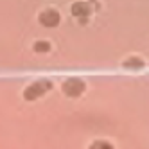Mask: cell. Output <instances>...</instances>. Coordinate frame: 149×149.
<instances>
[{"mask_svg": "<svg viewBox=\"0 0 149 149\" xmlns=\"http://www.w3.org/2000/svg\"><path fill=\"white\" fill-rule=\"evenodd\" d=\"M52 88V83L47 81V79H40L38 83H33V84H29V86L24 90V97L27 101H34L38 97H41L47 90Z\"/></svg>", "mask_w": 149, "mask_h": 149, "instance_id": "obj_1", "label": "cell"}, {"mask_svg": "<svg viewBox=\"0 0 149 149\" xmlns=\"http://www.w3.org/2000/svg\"><path fill=\"white\" fill-rule=\"evenodd\" d=\"M83 90H84V83L77 77H70L63 83V92L68 97H77V95L83 93Z\"/></svg>", "mask_w": 149, "mask_h": 149, "instance_id": "obj_2", "label": "cell"}, {"mask_svg": "<svg viewBox=\"0 0 149 149\" xmlns=\"http://www.w3.org/2000/svg\"><path fill=\"white\" fill-rule=\"evenodd\" d=\"M40 24L43 27H56L59 24V13L56 9H45L43 13H40Z\"/></svg>", "mask_w": 149, "mask_h": 149, "instance_id": "obj_3", "label": "cell"}, {"mask_svg": "<svg viewBox=\"0 0 149 149\" xmlns=\"http://www.w3.org/2000/svg\"><path fill=\"white\" fill-rule=\"evenodd\" d=\"M92 13V7L90 4L86 2H76L72 6V15L76 16V18H83V16H88Z\"/></svg>", "mask_w": 149, "mask_h": 149, "instance_id": "obj_4", "label": "cell"}, {"mask_svg": "<svg viewBox=\"0 0 149 149\" xmlns=\"http://www.w3.org/2000/svg\"><path fill=\"white\" fill-rule=\"evenodd\" d=\"M49 50H50V43L45 40H40L34 43V52H38V54H47Z\"/></svg>", "mask_w": 149, "mask_h": 149, "instance_id": "obj_5", "label": "cell"}, {"mask_svg": "<svg viewBox=\"0 0 149 149\" xmlns=\"http://www.w3.org/2000/svg\"><path fill=\"white\" fill-rule=\"evenodd\" d=\"M142 67H144V61L138 58H130L124 61V68H142Z\"/></svg>", "mask_w": 149, "mask_h": 149, "instance_id": "obj_6", "label": "cell"}, {"mask_svg": "<svg viewBox=\"0 0 149 149\" xmlns=\"http://www.w3.org/2000/svg\"><path fill=\"white\" fill-rule=\"evenodd\" d=\"M90 149H113V146L108 140H95V142H92Z\"/></svg>", "mask_w": 149, "mask_h": 149, "instance_id": "obj_7", "label": "cell"}]
</instances>
